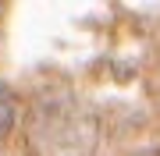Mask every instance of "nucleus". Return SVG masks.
Returning <instances> with one entry per match:
<instances>
[{
  "label": "nucleus",
  "instance_id": "f257e3e1",
  "mask_svg": "<svg viewBox=\"0 0 160 156\" xmlns=\"http://www.w3.org/2000/svg\"><path fill=\"white\" fill-rule=\"evenodd\" d=\"M14 117H18V99H14V92H11V85L0 82V139L11 135Z\"/></svg>",
  "mask_w": 160,
  "mask_h": 156
}]
</instances>
